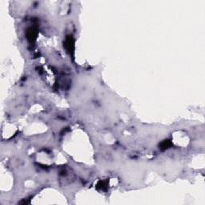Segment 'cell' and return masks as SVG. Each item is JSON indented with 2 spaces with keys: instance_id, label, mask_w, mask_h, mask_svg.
Masks as SVG:
<instances>
[{
  "instance_id": "obj_1",
  "label": "cell",
  "mask_w": 205,
  "mask_h": 205,
  "mask_svg": "<svg viewBox=\"0 0 205 205\" xmlns=\"http://www.w3.org/2000/svg\"><path fill=\"white\" fill-rule=\"evenodd\" d=\"M64 46L66 49L68 51V52H73L74 51V40H73V38L71 36H67L65 41Z\"/></svg>"
},
{
  "instance_id": "obj_2",
  "label": "cell",
  "mask_w": 205,
  "mask_h": 205,
  "mask_svg": "<svg viewBox=\"0 0 205 205\" xmlns=\"http://www.w3.org/2000/svg\"><path fill=\"white\" fill-rule=\"evenodd\" d=\"M27 35L28 40H30V41L35 40V38H36V35H37L36 30H35V28L28 29Z\"/></svg>"
},
{
  "instance_id": "obj_3",
  "label": "cell",
  "mask_w": 205,
  "mask_h": 205,
  "mask_svg": "<svg viewBox=\"0 0 205 205\" xmlns=\"http://www.w3.org/2000/svg\"><path fill=\"white\" fill-rule=\"evenodd\" d=\"M172 145V144H171V142H170V140H164V141H163L162 143H161V144L160 145V148L162 149V150H166V149H168L169 148V147Z\"/></svg>"
}]
</instances>
